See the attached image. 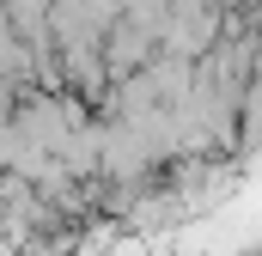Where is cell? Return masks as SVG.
<instances>
[{
  "label": "cell",
  "instance_id": "1",
  "mask_svg": "<svg viewBox=\"0 0 262 256\" xmlns=\"http://www.w3.org/2000/svg\"><path fill=\"white\" fill-rule=\"evenodd\" d=\"M0 256H12V238H6V226H0Z\"/></svg>",
  "mask_w": 262,
  "mask_h": 256
}]
</instances>
